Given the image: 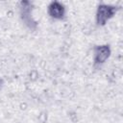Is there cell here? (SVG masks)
Returning a JSON list of instances; mask_svg holds the SVG:
<instances>
[{"mask_svg": "<svg viewBox=\"0 0 123 123\" xmlns=\"http://www.w3.org/2000/svg\"><path fill=\"white\" fill-rule=\"evenodd\" d=\"M114 7L109 5H100L96 12V22L98 25H105L114 14Z\"/></svg>", "mask_w": 123, "mask_h": 123, "instance_id": "1", "label": "cell"}, {"mask_svg": "<svg viewBox=\"0 0 123 123\" xmlns=\"http://www.w3.org/2000/svg\"><path fill=\"white\" fill-rule=\"evenodd\" d=\"M111 49L109 45H99L94 49V62L96 64L104 63L110 57Z\"/></svg>", "mask_w": 123, "mask_h": 123, "instance_id": "2", "label": "cell"}, {"mask_svg": "<svg viewBox=\"0 0 123 123\" xmlns=\"http://www.w3.org/2000/svg\"><path fill=\"white\" fill-rule=\"evenodd\" d=\"M65 13V8L60 2H52L48 7V14L54 19L63 18Z\"/></svg>", "mask_w": 123, "mask_h": 123, "instance_id": "3", "label": "cell"}]
</instances>
